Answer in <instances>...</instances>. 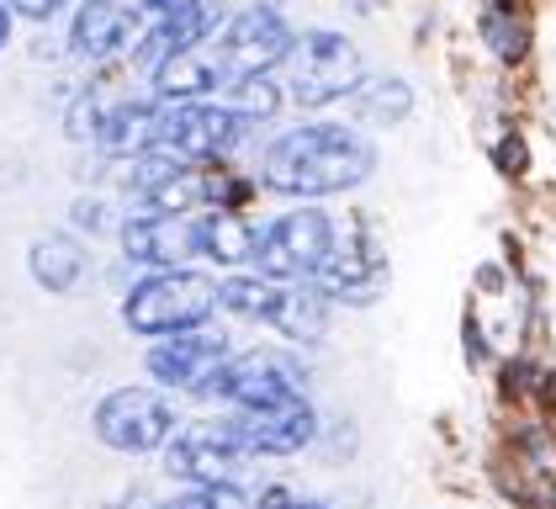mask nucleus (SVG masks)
<instances>
[{"mask_svg": "<svg viewBox=\"0 0 556 509\" xmlns=\"http://www.w3.org/2000/svg\"><path fill=\"white\" fill-rule=\"evenodd\" d=\"M377 160H382L377 144L355 123L313 117V123L281 127L276 138H265L255 181L260 191H270V197L318 202V197H340V191L366 186L377 175Z\"/></svg>", "mask_w": 556, "mask_h": 509, "instance_id": "nucleus-1", "label": "nucleus"}, {"mask_svg": "<svg viewBox=\"0 0 556 509\" xmlns=\"http://www.w3.org/2000/svg\"><path fill=\"white\" fill-rule=\"evenodd\" d=\"M361 80H366V59H361L355 38H344L340 27H302L287 64H281L287 101L302 107V112L340 107Z\"/></svg>", "mask_w": 556, "mask_h": 509, "instance_id": "nucleus-2", "label": "nucleus"}, {"mask_svg": "<svg viewBox=\"0 0 556 509\" xmlns=\"http://www.w3.org/2000/svg\"><path fill=\"white\" fill-rule=\"evenodd\" d=\"M260 123H250L233 101L207 96V101H160V127L154 149H165L186 165H213V160H239L255 144Z\"/></svg>", "mask_w": 556, "mask_h": 509, "instance_id": "nucleus-3", "label": "nucleus"}, {"mask_svg": "<svg viewBox=\"0 0 556 509\" xmlns=\"http://www.w3.org/2000/svg\"><path fill=\"white\" fill-rule=\"evenodd\" d=\"M217 313V282L191 271V265H170V271H149L123 293V324L143 339H165L180 330H202Z\"/></svg>", "mask_w": 556, "mask_h": 509, "instance_id": "nucleus-4", "label": "nucleus"}, {"mask_svg": "<svg viewBox=\"0 0 556 509\" xmlns=\"http://www.w3.org/2000/svg\"><path fill=\"white\" fill-rule=\"evenodd\" d=\"M340 234V218H329L313 202H298L292 212H276L270 223H260L255 271L270 282H313V271L329 260Z\"/></svg>", "mask_w": 556, "mask_h": 509, "instance_id": "nucleus-5", "label": "nucleus"}, {"mask_svg": "<svg viewBox=\"0 0 556 509\" xmlns=\"http://www.w3.org/2000/svg\"><path fill=\"white\" fill-rule=\"evenodd\" d=\"M387 250L371 228V218H344L340 234H334V250L329 260L313 271V287L329 297V302H350V308H371L387 293Z\"/></svg>", "mask_w": 556, "mask_h": 509, "instance_id": "nucleus-6", "label": "nucleus"}, {"mask_svg": "<svg viewBox=\"0 0 556 509\" xmlns=\"http://www.w3.org/2000/svg\"><path fill=\"white\" fill-rule=\"evenodd\" d=\"M307 387V367L302 356L281 350V345H260L244 356H228L217 367V377L207 382L223 409H260V404H281V398H298Z\"/></svg>", "mask_w": 556, "mask_h": 509, "instance_id": "nucleus-7", "label": "nucleus"}, {"mask_svg": "<svg viewBox=\"0 0 556 509\" xmlns=\"http://www.w3.org/2000/svg\"><path fill=\"white\" fill-rule=\"evenodd\" d=\"M90 430H96L101 446L143 457V451H160L175 430H180V414H175L170 398L154 393V387H117V393H106V398L96 404Z\"/></svg>", "mask_w": 556, "mask_h": 509, "instance_id": "nucleus-8", "label": "nucleus"}, {"mask_svg": "<svg viewBox=\"0 0 556 509\" xmlns=\"http://www.w3.org/2000/svg\"><path fill=\"white\" fill-rule=\"evenodd\" d=\"M217 53H223V70L228 80H244V75H281L298 27L287 22V5H270V11H244V16H223L217 22Z\"/></svg>", "mask_w": 556, "mask_h": 509, "instance_id": "nucleus-9", "label": "nucleus"}, {"mask_svg": "<svg viewBox=\"0 0 556 509\" xmlns=\"http://www.w3.org/2000/svg\"><path fill=\"white\" fill-rule=\"evenodd\" d=\"M149 27V5L143 0H75L70 11V59L80 64H128Z\"/></svg>", "mask_w": 556, "mask_h": 509, "instance_id": "nucleus-10", "label": "nucleus"}, {"mask_svg": "<svg viewBox=\"0 0 556 509\" xmlns=\"http://www.w3.org/2000/svg\"><path fill=\"white\" fill-rule=\"evenodd\" d=\"M244 462H250V451H244V440L233 435L228 420H191L165 440V472L180 477V483H191V488L239 483V467Z\"/></svg>", "mask_w": 556, "mask_h": 509, "instance_id": "nucleus-11", "label": "nucleus"}, {"mask_svg": "<svg viewBox=\"0 0 556 509\" xmlns=\"http://www.w3.org/2000/svg\"><path fill=\"white\" fill-rule=\"evenodd\" d=\"M223 420L233 424V435L244 440L250 457H298L302 446L318 440V409L307 398H281V404H260V409H228Z\"/></svg>", "mask_w": 556, "mask_h": 509, "instance_id": "nucleus-12", "label": "nucleus"}, {"mask_svg": "<svg viewBox=\"0 0 556 509\" xmlns=\"http://www.w3.org/2000/svg\"><path fill=\"white\" fill-rule=\"evenodd\" d=\"M123 260L149 265V271H170L197 260V234H191V212H160V208H132L117 223Z\"/></svg>", "mask_w": 556, "mask_h": 509, "instance_id": "nucleus-13", "label": "nucleus"}, {"mask_svg": "<svg viewBox=\"0 0 556 509\" xmlns=\"http://www.w3.org/2000/svg\"><path fill=\"white\" fill-rule=\"evenodd\" d=\"M228 361V335L213 330H180V335L154 339L149 350V377L165 382L170 393H207L217 367Z\"/></svg>", "mask_w": 556, "mask_h": 509, "instance_id": "nucleus-14", "label": "nucleus"}, {"mask_svg": "<svg viewBox=\"0 0 556 509\" xmlns=\"http://www.w3.org/2000/svg\"><path fill=\"white\" fill-rule=\"evenodd\" d=\"M223 85H228V70H223V53L213 38L165 53L149 75V90L160 101H207V96H223Z\"/></svg>", "mask_w": 556, "mask_h": 509, "instance_id": "nucleus-15", "label": "nucleus"}, {"mask_svg": "<svg viewBox=\"0 0 556 509\" xmlns=\"http://www.w3.org/2000/svg\"><path fill=\"white\" fill-rule=\"evenodd\" d=\"M191 234H197V260H213L223 271H244L255 265L260 223L239 208H202L191 212Z\"/></svg>", "mask_w": 556, "mask_h": 509, "instance_id": "nucleus-16", "label": "nucleus"}, {"mask_svg": "<svg viewBox=\"0 0 556 509\" xmlns=\"http://www.w3.org/2000/svg\"><path fill=\"white\" fill-rule=\"evenodd\" d=\"M329 308H334V302L318 293L313 282H281L265 324L281 330L292 345H318V339L329 335Z\"/></svg>", "mask_w": 556, "mask_h": 509, "instance_id": "nucleus-17", "label": "nucleus"}, {"mask_svg": "<svg viewBox=\"0 0 556 509\" xmlns=\"http://www.w3.org/2000/svg\"><path fill=\"white\" fill-rule=\"evenodd\" d=\"M27 271H33V282H38L43 293L70 297L86 282L90 254L75 234H38V239H33V254H27Z\"/></svg>", "mask_w": 556, "mask_h": 509, "instance_id": "nucleus-18", "label": "nucleus"}, {"mask_svg": "<svg viewBox=\"0 0 556 509\" xmlns=\"http://www.w3.org/2000/svg\"><path fill=\"white\" fill-rule=\"evenodd\" d=\"M477 38L482 48L498 59V64H525L530 59V42H535V27H530V11L519 0H488L477 11Z\"/></svg>", "mask_w": 556, "mask_h": 509, "instance_id": "nucleus-19", "label": "nucleus"}, {"mask_svg": "<svg viewBox=\"0 0 556 509\" xmlns=\"http://www.w3.org/2000/svg\"><path fill=\"white\" fill-rule=\"evenodd\" d=\"M419 96L403 75H366V80L350 90V117L366 127H397L414 117Z\"/></svg>", "mask_w": 556, "mask_h": 509, "instance_id": "nucleus-20", "label": "nucleus"}, {"mask_svg": "<svg viewBox=\"0 0 556 509\" xmlns=\"http://www.w3.org/2000/svg\"><path fill=\"white\" fill-rule=\"evenodd\" d=\"M223 101H233L250 123L270 127L292 101H287V85H281V75H244V80H228L223 85Z\"/></svg>", "mask_w": 556, "mask_h": 509, "instance_id": "nucleus-21", "label": "nucleus"}, {"mask_svg": "<svg viewBox=\"0 0 556 509\" xmlns=\"http://www.w3.org/2000/svg\"><path fill=\"white\" fill-rule=\"evenodd\" d=\"M276 287H281V282H270V276H260V271H239V276L217 282V308L233 313V319L265 324V319H270V302H276Z\"/></svg>", "mask_w": 556, "mask_h": 509, "instance_id": "nucleus-22", "label": "nucleus"}, {"mask_svg": "<svg viewBox=\"0 0 556 509\" xmlns=\"http://www.w3.org/2000/svg\"><path fill=\"white\" fill-rule=\"evenodd\" d=\"M70 223H75L80 234H90V239H101V234H117V223H123V218H112V202H106L101 191H86V197H75Z\"/></svg>", "mask_w": 556, "mask_h": 509, "instance_id": "nucleus-23", "label": "nucleus"}, {"mask_svg": "<svg viewBox=\"0 0 556 509\" xmlns=\"http://www.w3.org/2000/svg\"><path fill=\"white\" fill-rule=\"evenodd\" d=\"M493 165H498L504 181H525L530 175V144H525V133H504L493 144Z\"/></svg>", "mask_w": 556, "mask_h": 509, "instance_id": "nucleus-24", "label": "nucleus"}, {"mask_svg": "<svg viewBox=\"0 0 556 509\" xmlns=\"http://www.w3.org/2000/svg\"><path fill=\"white\" fill-rule=\"evenodd\" d=\"M16 22H33V27H53L64 11H75V0H11Z\"/></svg>", "mask_w": 556, "mask_h": 509, "instance_id": "nucleus-25", "label": "nucleus"}, {"mask_svg": "<svg viewBox=\"0 0 556 509\" xmlns=\"http://www.w3.org/2000/svg\"><path fill=\"white\" fill-rule=\"evenodd\" d=\"M255 509H334V505H324V499H298L292 488H265L255 499Z\"/></svg>", "mask_w": 556, "mask_h": 509, "instance_id": "nucleus-26", "label": "nucleus"}, {"mask_svg": "<svg viewBox=\"0 0 556 509\" xmlns=\"http://www.w3.org/2000/svg\"><path fill=\"white\" fill-rule=\"evenodd\" d=\"M281 0H217V16H244V11H270Z\"/></svg>", "mask_w": 556, "mask_h": 509, "instance_id": "nucleus-27", "label": "nucleus"}, {"mask_svg": "<svg viewBox=\"0 0 556 509\" xmlns=\"http://www.w3.org/2000/svg\"><path fill=\"white\" fill-rule=\"evenodd\" d=\"M11 38H16V11H11V0H0V53L11 48Z\"/></svg>", "mask_w": 556, "mask_h": 509, "instance_id": "nucleus-28", "label": "nucleus"}, {"mask_svg": "<svg viewBox=\"0 0 556 509\" xmlns=\"http://www.w3.org/2000/svg\"><path fill=\"white\" fill-rule=\"evenodd\" d=\"M340 5L350 11V16H382L392 0H340Z\"/></svg>", "mask_w": 556, "mask_h": 509, "instance_id": "nucleus-29", "label": "nucleus"}, {"mask_svg": "<svg viewBox=\"0 0 556 509\" xmlns=\"http://www.w3.org/2000/svg\"><path fill=\"white\" fill-rule=\"evenodd\" d=\"M149 11H160V16H180V11H197L202 0H143Z\"/></svg>", "mask_w": 556, "mask_h": 509, "instance_id": "nucleus-30", "label": "nucleus"}]
</instances>
